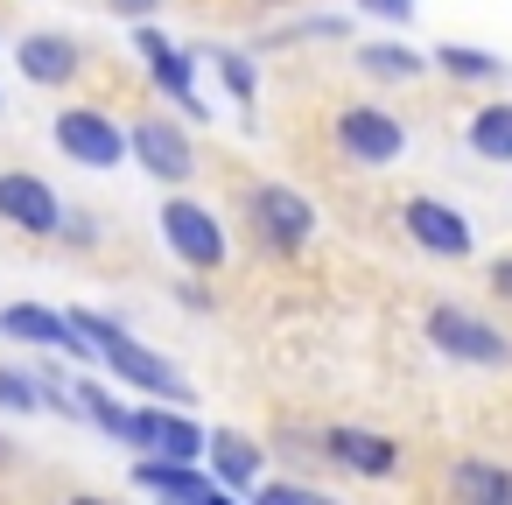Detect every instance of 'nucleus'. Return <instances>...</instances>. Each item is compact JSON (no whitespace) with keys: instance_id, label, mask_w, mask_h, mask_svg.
<instances>
[{"instance_id":"nucleus-1","label":"nucleus","mask_w":512,"mask_h":505,"mask_svg":"<svg viewBox=\"0 0 512 505\" xmlns=\"http://www.w3.org/2000/svg\"><path fill=\"white\" fill-rule=\"evenodd\" d=\"M421 330H428V344H435L442 358H456V365H484V372L512 365V337H505L498 323H484V316L456 309V302H435Z\"/></svg>"},{"instance_id":"nucleus-2","label":"nucleus","mask_w":512,"mask_h":505,"mask_svg":"<svg viewBox=\"0 0 512 505\" xmlns=\"http://www.w3.org/2000/svg\"><path fill=\"white\" fill-rule=\"evenodd\" d=\"M99 365L120 379V386H134V393H148V400H169V407H190L197 393H190V379L162 358V351H148V344H134L127 330H113L106 344H99Z\"/></svg>"},{"instance_id":"nucleus-3","label":"nucleus","mask_w":512,"mask_h":505,"mask_svg":"<svg viewBox=\"0 0 512 505\" xmlns=\"http://www.w3.org/2000/svg\"><path fill=\"white\" fill-rule=\"evenodd\" d=\"M57 155H71L78 169H120L127 162V127L106 113V106H64L57 127H50Z\"/></svg>"},{"instance_id":"nucleus-4","label":"nucleus","mask_w":512,"mask_h":505,"mask_svg":"<svg viewBox=\"0 0 512 505\" xmlns=\"http://www.w3.org/2000/svg\"><path fill=\"white\" fill-rule=\"evenodd\" d=\"M330 141H337V155L358 162V169H393V162L407 155V127H400L386 106H344V113L330 120Z\"/></svg>"},{"instance_id":"nucleus-5","label":"nucleus","mask_w":512,"mask_h":505,"mask_svg":"<svg viewBox=\"0 0 512 505\" xmlns=\"http://www.w3.org/2000/svg\"><path fill=\"white\" fill-rule=\"evenodd\" d=\"M155 225H162V246H169L190 274H218V267H225V253H232V246H225L218 211H204V204H190V197H169Z\"/></svg>"},{"instance_id":"nucleus-6","label":"nucleus","mask_w":512,"mask_h":505,"mask_svg":"<svg viewBox=\"0 0 512 505\" xmlns=\"http://www.w3.org/2000/svg\"><path fill=\"white\" fill-rule=\"evenodd\" d=\"M204 435L190 421V407H169V400H148V407H127V428L120 442L141 449V456H183V463H204Z\"/></svg>"},{"instance_id":"nucleus-7","label":"nucleus","mask_w":512,"mask_h":505,"mask_svg":"<svg viewBox=\"0 0 512 505\" xmlns=\"http://www.w3.org/2000/svg\"><path fill=\"white\" fill-rule=\"evenodd\" d=\"M127 155H134V169H148V176L169 183V190H183V183L197 176V148H190V134H183L176 120H162V113H148V120L127 127Z\"/></svg>"},{"instance_id":"nucleus-8","label":"nucleus","mask_w":512,"mask_h":505,"mask_svg":"<svg viewBox=\"0 0 512 505\" xmlns=\"http://www.w3.org/2000/svg\"><path fill=\"white\" fill-rule=\"evenodd\" d=\"M64 197L36 169H0V225H15L22 239H57Z\"/></svg>"},{"instance_id":"nucleus-9","label":"nucleus","mask_w":512,"mask_h":505,"mask_svg":"<svg viewBox=\"0 0 512 505\" xmlns=\"http://www.w3.org/2000/svg\"><path fill=\"white\" fill-rule=\"evenodd\" d=\"M246 211H253V225H260V239H267L274 253H302V246L316 239V204H309L302 190H288V183H260Z\"/></svg>"},{"instance_id":"nucleus-10","label":"nucleus","mask_w":512,"mask_h":505,"mask_svg":"<svg viewBox=\"0 0 512 505\" xmlns=\"http://www.w3.org/2000/svg\"><path fill=\"white\" fill-rule=\"evenodd\" d=\"M400 225H407V239L428 246L435 260H463V253H477V225H470L456 204H442V197H407Z\"/></svg>"},{"instance_id":"nucleus-11","label":"nucleus","mask_w":512,"mask_h":505,"mask_svg":"<svg viewBox=\"0 0 512 505\" xmlns=\"http://www.w3.org/2000/svg\"><path fill=\"white\" fill-rule=\"evenodd\" d=\"M134 50H141V64H148V78L190 113V120H211L204 113V99H197V78H190V50H176L162 29H148V22H134Z\"/></svg>"},{"instance_id":"nucleus-12","label":"nucleus","mask_w":512,"mask_h":505,"mask_svg":"<svg viewBox=\"0 0 512 505\" xmlns=\"http://www.w3.org/2000/svg\"><path fill=\"white\" fill-rule=\"evenodd\" d=\"M134 491H155V498H176V505H218L225 484L183 456H134Z\"/></svg>"},{"instance_id":"nucleus-13","label":"nucleus","mask_w":512,"mask_h":505,"mask_svg":"<svg viewBox=\"0 0 512 505\" xmlns=\"http://www.w3.org/2000/svg\"><path fill=\"white\" fill-rule=\"evenodd\" d=\"M15 71L29 78V85H71L78 71H85V50H78V36H57V29H36V36H22L15 43Z\"/></svg>"},{"instance_id":"nucleus-14","label":"nucleus","mask_w":512,"mask_h":505,"mask_svg":"<svg viewBox=\"0 0 512 505\" xmlns=\"http://www.w3.org/2000/svg\"><path fill=\"white\" fill-rule=\"evenodd\" d=\"M323 456L351 477H393L400 470V442L393 435H372V428H330L323 435Z\"/></svg>"},{"instance_id":"nucleus-15","label":"nucleus","mask_w":512,"mask_h":505,"mask_svg":"<svg viewBox=\"0 0 512 505\" xmlns=\"http://www.w3.org/2000/svg\"><path fill=\"white\" fill-rule=\"evenodd\" d=\"M204 456H211V477L225 484V491H253V477H260V442H246L239 428H211L204 435Z\"/></svg>"},{"instance_id":"nucleus-16","label":"nucleus","mask_w":512,"mask_h":505,"mask_svg":"<svg viewBox=\"0 0 512 505\" xmlns=\"http://www.w3.org/2000/svg\"><path fill=\"white\" fill-rule=\"evenodd\" d=\"M0 337H15V344H29V351H64V344H71V323H64V309L8 302V309H0Z\"/></svg>"},{"instance_id":"nucleus-17","label":"nucleus","mask_w":512,"mask_h":505,"mask_svg":"<svg viewBox=\"0 0 512 505\" xmlns=\"http://www.w3.org/2000/svg\"><path fill=\"white\" fill-rule=\"evenodd\" d=\"M463 141H470V155H477V162H505V169H512V99L477 106Z\"/></svg>"},{"instance_id":"nucleus-18","label":"nucleus","mask_w":512,"mask_h":505,"mask_svg":"<svg viewBox=\"0 0 512 505\" xmlns=\"http://www.w3.org/2000/svg\"><path fill=\"white\" fill-rule=\"evenodd\" d=\"M358 71L365 78H386V85H407V78L428 71V57L407 50V43H358Z\"/></svg>"},{"instance_id":"nucleus-19","label":"nucleus","mask_w":512,"mask_h":505,"mask_svg":"<svg viewBox=\"0 0 512 505\" xmlns=\"http://www.w3.org/2000/svg\"><path fill=\"white\" fill-rule=\"evenodd\" d=\"M428 64H435L442 78H463V85H491V78H505V57L470 50V43H442V50H428Z\"/></svg>"},{"instance_id":"nucleus-20","label":"nucleus","mask_w":512,"mask_h":505,"mask_svg":"<svg viewBox=\"0 0 512 505\" xmlns=\"http://www.w3.org/2000/svg\"><path fill=\"white\" fill-rule=\"evenodd\" d=\"M449 491H456V498L512 505V477H505V470H491V463H449Z\"/></svg>"},{"instance_id":"nucleus-21","label":"nucleus","mask_w":512,"mask_h":505,"mask_svg":"<svg viewBox=\"0 0 512 505\" xmlns=\"http://www.w3.org/2000/svg\"><path fill=\"white\" fill-rule=\"evenodd\" d=\"M211 64H218V78H225V92H232L239 106L260 99V71H253V57H239V50H211Z\"/></svg>"},{"instance_id":"nucleus-22","label":"nucleus","mask_w":512,"mask_h":505,"mask_svg":"<svg viewBox=\"0 0 512 505\" xmlns=\"http://www.w3.org/2000/svg\"><path fill=\"white\" fill-rule=\"evenodd\" d=\"M0 407H8V414H36L43 407V379L22 372V365H0Z\"/></svg>"},{"instance_id":"nucleus-23","label":"nucleus","mask_w":512,"mask_h":505,"mask_svg":"<svg viewBox=\"0 0 512 505\" xmlns=\"http://www.w3.org/2000/svg\"><path fill=\"white\" fill-rule=\"evenodd\" d=\"M246 498H260V505H323V491L316 484H267V477H253V491Z\"/></svg>"},{"instance_id":"nucleus-24","label":"nucleus","mask_w":512,"mask_h":505,"mask_svg":"<svg viewBox=\"0 0 512 505\" xmlns=\"http://www.w3.org/2000/svg\"><path fill=\"white\" fill-rule=\"evenodd\" d=\"M57 239H71V246H99V218H92V211H64V218H57Z\"/></svg>"},{"instance_id":"nucleus-25","label":"nucleus","mask_w":512,"mask_h":505,"mask_svg":"<svg viewBox=\"0 0 512 505\" xmlns=\"http://www.w3.org/2000/svg\"><path fill=\"white\" fill-rule=\"evenodd\" d=\"M358 15H379V22H414V0H358Z\"/></svg>"},{"instance_id":"nucleus-26","label":"nucleus","mask_w":512,"mask_h":505,"mask_svg":"<svg viewBox=\"0 0 512 505\" xmlns=\"http://www.w3.org/2000/svg\"><path fill=\"white\" fill-rule=\"evenodd\" d=\"M106 8H113L120 22H148V15L162 8V0H106Z\"/></svg>"},{"instance_id":"nucleus-27","label":"nucleus","mask_w":512,"mask_h":505,"mask_svg":"<svg viewBox=\"0 0 512 505\" xmlns=\"http://www.w3.org/2000/svg\"><path fill=\"white\" fill-rule=\"evenodd\" d=\"M491 295H498V302H512V253H505V260H491Z\"/></svg>"},{"instance_id":"nucleus-28","label":"nucleus","mask_w":512,"mask_h":505,"mask_svg":"<svg viewBox=\"0 0 512 505\" xmlns=\"http://www.w3.org/2000/svg\"><path fill=\"white\" fill-rule=\"evenodd\" d=\"M267 8H281V0H267Z\"/></svg>"},{"instance_id":"nucleus-29","label":"nucleus","mask_w":512,"mask_h":505,"mask_svg":"<svg viewBox=\"0 0 512 505\" xmlns=\"http://www.w3.org/2000/svg\"><path fill=\"white\" fill-rule=\"evenodd\" d=\"M0 106H8V99H0Z\"/></svg>"}]
</instances>
